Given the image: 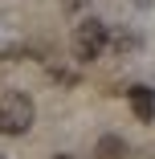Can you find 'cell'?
Here are the masks:
<instances>
[{"label":"cell","mask_w":155,"mask_h":159,"mask_svg":"<svg viewBox=\"0 0 155 159\" xmlns=\"http://www.w3.org/2000/svg\"><path fill=\"white\" fill-rule=\"evenodd\" d=\"M33 118H37V106H33L29 94L12 90V94L0 98V135H25L33 126Z\"/></svg>","instance_id":"obj_1"},{"label":"cell","mask_w":155,"mask_h":159,"mask_svg":"<svg viewBox=\"0 0 155 159\" xmlns=\"http://www.w3.org/2000/svg\"><path fill=\"white\" fill-rule=\"evenodd\" d=\"M106 41H110V29H106L98 16H86V20L74 25V57H78V61H94V57H102Z\"/></svg>","instance_id":"obj_2"},{"label":"cell","mask_w":155,"mask_h":159,"mask_svg":"<svg viewBox=\"0 0 155 159\" xmlns=\"http://www.w3.org/2000/svg\"><path fill=\"white\" fill-rule=\"evenodd\" d=\"M131 110L139 114V122L155 118V90L151 86H131Z\"/></svg>","instance_id":"obj_3"},{"label":"cell","mask_w":155,"mask_h":159,"mask_svg":"<svg viewBox=\"0 0 155 159\" xmlns=\"http://www.w3.org/2000/svg\"><path fill=\"white\" fill-rule=\"evenodd\" d=\"M98 155L102 159H122L127 155V143H122L118 135H106V139H98Z\"/></svg>","instance_id":"obj_4"},{"label":"cell","mask_w":155,"mask_h":159,"mask_svg":"<svg viewBox=\"0 0 155 159\" xmlns=\"http://www.w3.org/2000/svg\"><path fill=\"white\" fill-rule=\"evenodd\" d=\"M53 159H74V155H53Z\"/></svg>","instance_id":"obj_5"},{"label":"cell","mask_w":155,"mask_h":159,"mask_svg":"<svg viewBox=\"0 0 155 159\" xmlns=\"http://www.w3.org/2000/svg\"><path fill=\"white\" fill-rule=\"evenodd\" d=\"M135 4H151V0H135Z\"/></svg>","instance_id":"obj_6"}]
</instances>
